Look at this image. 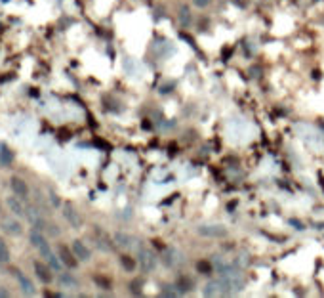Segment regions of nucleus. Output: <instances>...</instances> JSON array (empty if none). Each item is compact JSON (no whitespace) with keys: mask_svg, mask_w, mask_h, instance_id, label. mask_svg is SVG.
I'll return each mask as SVG.
<instances>
[{"mask_svg":"<svg viewBox=\"0 0 324 298\" xmlns=\"http://www.w3.org/2000/svg\"><path fill=\"white\" fill-rule=\"evenodd\" d=\"M29 241H31V245H33L37 251L40 252V258H44V262H48V266H50L54 272L59 274L61 268H63V264H61V260H59L57 252L52 251V245L48 243V237L44 235V231H40V229H31Z\"/></svg>","mask_w":324,"mask_h":298,"instance_id":"obj_1","label":"nucleus"},{"mask_svg":"<svg viewBox=\"0 0 324 298\" xmlns=\"http://www.w3.org/2000/svg\"><path fill=\"white\" fill-rule=\"evenodd\" d=\"M0 229L6 233V235H10V237H19L23 233V224L19 222V218L18 216H4L2 220H0Z\"/></svg>","mask_w":324,"mask_h":298,"instance_id":"obj_2","label":"nucleus"},{"mask_svg":"<svg viewBox=\"0 0 324 298\" xmlns=\"http://www.w3.org/2000/svg\"><path fill=\"white\" fill-rule=\"evenodd\" d=\"M57 256H59V260H61V264H63L65 268H69V270H75L76 266H78V258L75 256V252L71 247H67V245H57Z\"/></svg>","mask_w":324,"mask_h":298,"instance_id":"obj_3","label":"nucleus"},{"mask_svg":"<svg viewBox=\"0 0 324 298\" xmlns=\"http://www.w3.org/2000/svg\"><path fill=\"white\" fill-rule=\"evenodd\" d=\"M33 268H35V274H37V277H38V281H40V283H44V285H50V283L54 281V270L48 266V262L35 260Z\"/></svg>","mask_w":324,"mask_h":298,"instance_id":"obj_4","label":"nucleus"},{"mask_svg":"<svg viewBox=\"0 0 324 298\" xmlns=\"http://www.w3.org/2000/svg\"><path fill=\"white\" fill-rule=\"evenodd\" d=\"M6 205H8L10 212H12L14 216H18V218H27V208H29V205H25V199L18 197V195H12V197L6 199Z\"/></svg>","mask_w":324,"mask_h":298,"instance_id":"obj_5","label":"nucleus"},{"mask_svg":"<svg viewBox=\"0 0 324 298\" xmlns=\"http://www.w3.org/2000/svg\"><path fill=\"white\" fill-rule=\"evenodd\" d=\"M10 187H12V193L14 195H18V197H21V199H29V195H31V189H29V183L25 182L23 178L19 176H12L10 178Z\"/></svg>","mask_w":324,"mask_h":298,"instance_id":"obj_6","label":"nucleus"},{"mask_svg":"<svg viewBox=\"0 0 324 298\" xmlns=\"http://www.w3.org/2000/svg\"><path fill=\"white\" fill-rule=\"evenodd\" d=\"M139 268L143 270V272H152L154 268H156V258H154V252L149 251V249H145V247H141L139 249Z\"/></svg>","mask_w":324,"mask_h":298,"instance_id":"obj_7","label":"nucleus"},{"mask_svg":"<svg viewBox=\"0 0 324 298\" xmlns=\"http://www.w3.org/2000/svg\"><path fill=\"white\" fill-rule=\"evenodd\" d=\"M14 275H16V279H18V283H19V287H21V293L25 295V297H35V295H37V289H35L33 281L23 274V272L14 270Z\"/></svg>","mask_w":324,"mask_h":298,"instance_id":"obj_8","label":"nucleus"},{"mask_svg":"<svg viewBox=\"0 0 324 298\" xmlns=\"http://www.w3.org/2000/svg\"><path fill=\"white\" fill-rule=\"evenodd\" d=\"M196 231L200 233V235H204V237H212V239H223V237H227V229L223 228V226H198Z\"/></svg>","mask_w":324,"mask_h":298,"instance_id":"obj_9","label":"nucleus"},{"mask_svg":"<svg viewBox=\"0 0 324 298\" xmlns=\"http://www.w3.org/2000/svg\"><path fill=\"white\" fill-rule=\"evenodd\" d=\"M202 295H204V297H227V291H225L221 279H217V281H208V283L204 285Z\"/></svg>","mask_w":324,"mask_h":298,"instance_id":"obj_10","label":"nucleus"},{"mask_svg":"<svg viewBox=\"0 0 324 298\" xmlns=\"http://www.w3.org/2000/svg\"><path fill=\"white\" fill-rule=\"evenodd\" d=\"M71 249L75 252V256L80 260V262H90V258H92V251L86 247V243H82V241H73L71 243Z\"/></svg>","mask_w":324,"mask_h":298,"instance_id":"obj_11","label":"nucleus"},{"mask_svg":"<svg viewBox=\"0 0 324 298\" xmlns=\"http://www.w3.org/2000/svg\"><path fill=\"white\" fill-rule=\"evenodd\" d=\"M63 216H65V220L71 224V228H75V229L82 228V218H80V214L75 210V206L65 205L63 206Z\"/></svg>","mask_w":324,"mask_h":298,"instance_id":"obj_12","label":"nucleus"},{"mask_svg":"<svg viewBox=\"0 0 324 298\" xmlns=\"http://www.w3.org/2000/svg\"><path fill=\"white\" fill-rule=\"evenodd\" d=\"M12 160H14L12 149H10L6 143H0V164H2V166H10Z\"/></svg>","mask_w":324,"mask_h":298,"instance_id":"obj_13","label":"nucleus"},{"mask_svg":"<svg viewBox=\"0 0 324 298\" xmlns=\"http://www.w3.org/2000/svg\"><path fill=\"white\" fill-rule=\"evenodd\" d=\"M8 262H10V249H8V243L0 237V266H4Z\"/></svg>","mask_w":324,"mask_h":298,"instance_id":"obj_14","label":"nucleus"},{"mask_svg":"<svg viewBox=\"0 0 324 298\" xmlns=\"http://www.w3.org/2000/svg\"><path fill=\"white\" fill-rule=\"evenodd\" d=\"M114 241H116L118 245H122V247H132V237H130L128 233L118 231V233L114 235Z\"/></svg>","mask_w":324,"mask_h":298,"instance_id":"obj_15","label":"nucleus"},{"mask_svg":"<svg viewBox=\"0 0 324 298\" xmlns=\"http://www.w3.org/2000/svg\"><path fill=\"white\" fill-rule=\"evenodd\" d=\"M59 281L63 283L65 287H76V285H78L75 277H71L69 274H61V272H59Z\"/></svg>","mask_w":324,"mask_h":298,"instance_id":"obj_16","label":"nucleus"},{"mask_svg":"<svg viewBox=\"0 0 324 298\" xmlns=\"http://www.w3.org/2000/svg\"><path fill=\"white\" fill-rule=\"evenodd\" d=\"M179 21L181 23H189L191 21V12L187 8H181L179 10Z\"/></svg>","mask_w":324,"mask_h":298,"instance_id":"obj_17","label":"nucleus"},{"mask_svg":"<svg viewBox=\"0 0 324 298\" xmlns=\"http://www.w3.org/2000/svg\"><path fill=\"white\" fill-rule=\"evenodd\" d=\"M120 262H122V266H124L128 272H132V270L135 268V262H133L130 256H122V258H120Z\"/></svg>","mask_w":324,"mask_h":298,"instance_id":"obj_18","label":"nucleus"},{"mask_svg":"<svg viewBox=\"0 0 324 298\" xmlns=\"http://www.w3.org/2000/svg\"><path fill=\"white\" fill-rule=\"evenodd\" d=\"M196 268H198V272H202V274H206V275L212 274V266H210L208 262H198Z\"/></svg>","mask_w":324,"mask_h":298,"instance_id":"obj_19","label":"nucleus"},{"mask_svg":"<svg viewBox=\"0 0 324 298\" xmlns=\"http://www.w3.org/2000/svg\"><path fill=\"white\" fill-rule=\"evenodd\" d=\"M193 2H194V6H198V8H206L212 0H193Z\"/></svg>","mask_w":324,"mask_h":298,"instance_id":"obj_20","label":"nucleus"},{"mask_svg":"<svg viewBox=\"0 0 324 298\" xmlns=\"http://www.w3.org/2000/svg\"><path fill=\"white\" fill-rule=\"evenodd\" d=\"M12 297V293L10 291H6L4 287H0V298H10Z\"/></svg>","mask_w":324,"mask_h":298,"instance_id":"obj_21","label":"nucleus"},{"mask_svg":"<svg viewBox=\"0 0 324 298\" xmlns=\"http://www.w3.org/2000/svg\"><path fill=\"white\" fill-rule=\"evenodd\" d=\"M50 201H52V205H59V199L56 193H50Z\"/></svg>","mask_w":324,"mask_h":298,"instance_id":"obj_22","label":"nucleus"},{"mask_svg":"<svg viewBox=\"0 0 324 298\" xmlns=\"http://www.w3.org/2000/svg\"><path fill=\"white\" fill-rule=\"evenodd\" d=\"M0 214H2V205H0Z\"/></svg>","mask_w":324,"mask_h":298,"instance_id":"obj_23","label":"nucleus"}]
</instances>
